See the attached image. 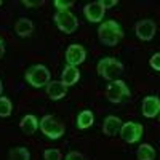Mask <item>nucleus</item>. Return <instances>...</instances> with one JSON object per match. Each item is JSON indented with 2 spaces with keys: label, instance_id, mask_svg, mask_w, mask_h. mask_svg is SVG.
<instances>
[{
  "label": "nucleus",
  "instance_id": "nucleus-2",
  "mask_svg": "<svg viewBox=\"0 0 160 160\" xmlns=\"http://www.w3.org/2000/svg\"><path fill=\"white\" fill-rule=\"evenodd\" d=\"M24 78H26V82H28L31 87H34V88H43V87H47L51 82V74H50L47 66H43V64H34V66H31V68L26 71Z\"/></svg>",
  "mask_w": 160,
  "mask_h": 160
},
{
  "label": "nucleus",
  "instance_id": "nucleus-12",
  "mask_svg": "<svg viewBox=\"0 0 160 160\" xmlns=\"http://www.w3.org/2000/svg\"><path fill=\"white\" fill-rule=\"evenodd\" d=\"M45 91L50 99L53 101H59L66 96V93H68V87H66L62 82H58V80H51V82L45 87Z\"/></svg>",
  "mask_w": 160,
  "mask_h": 160
},
{
  "label": "nucleus",
  "instance_id": "nucleus-19",
  "mask_svg": "<svg viewBox=\"0 0 160 160\" xmlns=\"http://www.w3.org/2000/svg\"><path fill=\"white\" fill-rule=\"evenodd\" d=\"M8 160H31V154L26 148H13L8 152Z\"/></svg>",
  "mask_w": 160,
  "mask_h": 160
},
{
  "label": "nucleus",
  "instance_id": "nucleus-23",
  "mask_svg": "<svg viewBox=\"0 0 160 160\" xmlns=\"http://www.w3.org/2000/svg\"><path fill=\"white\" fill-rule=\"evenodd\" d=\"M149 64H151V68H152L154 71L160 72V53H154V55L151 56Z\"/></svg>",
  "mask_w": 160,
  "mask_h": 160
},
{
  "label": "nucleus",
  "instance_id": "nucleus-27",
  "mask_svg": "<svg viewBox=\"0 0 160 160\" xmlns=\"http://www.w3.org/2000/svg\"><path fill=\"white\" fill-rule=\"evenodd\" d=\"M3 55H5V42H3V38L0 37V59L3 58Z\"/></svg>",
  "mask_w": 160,
  "mask_h": 160
},
{
  "label": "nucleus",
  "instance_id": "nucleus-29",
  "mask_svg": "<svg viewBox=\"0 0 160 160\" xmlns=\"http://www.w3.org/2000/svg\"><path fill=\"white\" fill-rule=\"evenodd\" d=\"M157 117H158V122H160V112H158V115H157Z\"/></svg>",
  "mask_w": 160,
  "mask_h": 160
},
{
  "label": "nucleus",
  "instance_id": "nucleus-7",
  "mask_svg": "<svg viewBox=\"0 0 160 160\" xmlns=\"http://www.w3.org/2000/svg\"><path fill=\"white\" fill-rule=\"evenodd\" d=\"M142 131H144V127L141 123H136V122H127L122 125L120 128V138H122L125 142L128 144H135L138 142L141 138H142Z\"/></svg>",
  "mask_w": 160,
  "mask_h": 160
},
{
  "label": "nucleus",
  "instance_id": "nucleus-25",
  "mask_svg": "<svg viewBox=\"0 0 160 160\" xmlns=\"http://www.w3.org/2000/svg\"><path fill=\"white\" fill-rule=\"evenodd\" d=\"M22 5H26L28 8H35V7H42L43 0H38V2H29V0H22Z\"/></svg>",
  "mask_w": 160,
  "mask_h": 160
},
{
  "label": "nucleus",
  "instance_id": "nucleus-8",
  "mask_svg": "<svg viewBox=\"0 0 160 160\" xmlns=\"http://www.w3.org/2000/svg\"><path fill=\"white\" fill-rule=\"evenodd\" d=\"M135 32H136L139 40H142V42H149V40L154 38V35L157 32V26H155V22L152 19H141L135 26Z\"/></svg>",
  "mask_w": 160,
  "mask_h": 160
},
{
  "label": "nucleus",
  "instance_id": "nucleus-16",
  "mask_svg": "<svg viewBox=\"0 0 160 160\" xmlns=\"http://www.w3.org/2000/svg\"><path fill=\"white\" fill-rule=\"evenodd\" d=\"M15 32L19 35V37H29L32 32H34V22L28 18H21L16 21L15 24Z\"/></svg>",
  "mask_w": 160,
  "mask_h": 160
},
{
  "label": "nucleus",
  "instance_id": "nucleus-15",
  "mask_svg": "<svg viewBox=\"0 0 160 160\" xmlns=\"http://www.w3.org/2000/svg\"><path fill=\"white\" fill-rule=\"evenodd\" d=\"M38 122L40 120L34 115V114H28L21 118L19 122V127H21V131L24 135H34V133L38 130Z\"/></svg>",
  "mask_w": 160,
  "mask_h": 160
},
{
  "label": "nucleus",
  "instance_id": "nucleus-1",
  "mask_svg": "<svg viewBox=\"0 0 160 160\" xmlns=\"http://www.w3.org/2000/svg\"><path fill=\"white\" fill-rule=\"evenodd\" d=\"M98 37H99V42L106 47H115L120 40L125 37L123 29L117 21L108 19L101 22L99 29H98Z\"/></svg>",
  "mask_w": 160,
  "mask_h": 160
},
{
  "label": "nucleus",
  "instance_id": "nucleus-13",
  "mask_svg": "<svg viewBox=\"0 0 160 160\" xmlns=\"http://www.w3.org/2000/svg\"><path fill=\"white\" fill-rule=\"evenodd\" d=\"M123 122L115 115H108L102 122V133L106 136H115L120 133V128H122Z\"/></svg>",
  "mask_w": 160,
  "mask_h": 160
},
{
  "label": "nucleus",
  "instance_id": "nucleus-4",
  "mask_svg": "<svg viewBox=\"0 0 160 160\" xmlns=\"http://www.w3.org/2000/svg\"><path fill=\"white\" fill-rule=\"evenodd\" d=\"M38 128L48 139H59L64 135V125L55 115H43L42 120L38 122Z\"/></svg>",
  "mask_w": 160,
  "mask_h": 160
},
{
  "label": "nucleus",
  "instance_id": "nucleus-3",
  "mask_svg": "<svg viewBox=\"0 0 160 160\" xmlns=\"http://www.w3.org/2000/svg\"><path fill=\"white\" fill-rule=\"evenodd\" d=\"M96 71L104 80L114 82V80H118V75L123 72V64L115 58H102L98 62Z\"/></svg>",
  "mask_w": 160,
  "mask_h": 160
},
{
  "label": "nucleus",
  "instance_id": "nucleus-17",
  "mask_svg": "<svg viewBox=\"0 0 160 160\" xmlns=\"http://www.w3.org/2000/svg\"><path fill=\"white\" fill-rule=\"evenodd\" d=\"M93 123H95V115H93L91 111L85 109V111H82L77 115V128L78 130H87Z\"/></svg>",
  "mask_w": 160,
  "mask_h": 160
},
{
  "label": "nucleus",
  "instance_id": "nucleus-26",
  "mask_svg": "<svg viewBox=\"0 0 160 160\" xmlns=\"http://www.w3.org/2000/svg\"><path fill=\"white\" fill-rule=\"evenodd\" d=\"M101 3L106 10H108V8H112V7L117 5V0H101Z\"/></svg>",
  "mask_w": 160,
  "mask_h": 160
},
{
  "label": "nucleus",
  "instance_id": "nucleus-22",
  "mask_svg": "<svg viewBox=\"0 0 160 160\" xmlns=\"http://www.w3.org/2000/svg\"><path fill=\"white\" fill-rule=\"evenodd\" d=\"M45 160H61V152L58 149H47L43 152Z\"/></svg>",
  "mask_w": 160,
  "mask_h": 160
},
{
  "label": "nucleus",
  "instance_id": "nucleus-6",
  "mask_svg": "<svg viewBox=\"0 0 160 160\" xmlns=\"http://www.w3.org/2000/svg\"><path fill=\"white\" fill-rule=\"evenodd\" d=\"M130 95H131L130 88L127 87V83L123 82V80H114V82H111L108 85V88H106V98L114 104L122 102Z\"/></svg>",
  "mask_w": 160,
  "mask_h": 160
},
{
  "label": "nucleus",
  "instance_id": "nucleus-11",
  "mask_svg": "<svg viewBox=\"0 0 160 160\" xmlns=\"http://www.w3.org/2000/svg\"><path fill=\"white\" fill-rule=\"evenodd\" d=\"M160 112V99L158 96H146L142 99V115L148 117V118H154L157 117Z\"/></svg>",
  "mask_w": 160,
  "mask_h": 160
},
{
  "label": "nucleus",
  "instance_id": "nucleus-28",
  "mask_svg": "<svg viewBox=\"0 0 160 160\" xmlns=\"http://www.w3.org/2000/svg\"><path fill=\"white\" fill-rule=\"evenodd\" d=\"M2 91H3V83H2V80H0V96H2Z\"/></svg>",
  "mask_w": 160,
  "mask_h": 160
},
{
  "label": "nucleus",
  "instance_id": "nucleus-20",
  "mask_svg": "<svg viewBox=\"0 0 160 160\" xmlns=\"http://www.w3.org/2000/svg\"><path fill=\"white\" fill-rule=\"evenodd\" d=\"M13 112V104L7 96H0V117H10Z\"/></svg>",
  "mask_w": 160,
  "mask_h": 160
},
{
  "label": "nucleus",
  "instance_id": "nucleus-5",
  "mask_svg": "<svg viewBox=\"0 0 160 160\" xmlns=\"http://www.w3.org/2000/svg\"><path fill=\"white\" fill-rule=\"evenodd\" d=\"M53 19H55V24H56V28L64 32V34H72L77 31L78 28V19L77 16L74 15V13L71 11H56V15L53 16Z\"/></svg>",
  "mask_w": 160,
  "mask_h": 160
},
{
  "label": "nucleus",
  "instance_id": "nucleus-24",
  "mask_svg": "<svg viewBox=\"0 0 160 160\" xmlns=\"http://www.w3.org/2000/svg\"><path fill=\"white\" fill-rule=\"evenodd\" d=\"M64 160H85V157H83V154L72 151V152H69L68 155H66V158H64Z\"/></svg>",
  "mask_w": 160,
  "mask_h": 160
},
{
  "label": "nucleus",
  "instance_id": "nucleus-10",
  "mask_svg": "<svg viewBox=\"0 0 160 160\" xmlns=\"http://www.w3.org/2000/svg\"><path fill=\"white\" fill-rule=\"evenodd\" d=\"M104 11H106V8L102 7L101 0L87 3L83 7V15H85V18H87L88 22H99L104 18Z\"/></svg>",
  "mask_w": 160,
  "mask_h": 160
},
{
  "label": "nucleus",
  "instance_id": "nucleus-18",
  "mask_svg": "<svg viewBox=\"0 0 160 160\" xmlns=\"http://www.w3.org/2000/svg\"><path fill=\"white\" fill-rule=\"evenodd\" d=\"M136 157H138V160H154L155 158V149L152 148L151 144L144 142V144H141L138 148Z\"/></svg>",
  "mask_w": 160,
  "mask_h": 160
},
{
  "label": "nucleus",
  "instance_id": "nucleus-9",
  "mask_svg": "<svg viewBox=\"0 0 160 160\" xmlns=\"http://www.w3.org/2000/svg\"><path fill=\"white\" fill-rule=\"evenodd\" d=\"M87 59V50L78 45V43H72L68 47V50H66V64L69 66H77L82 64L83 61Z\"/></svg>",
  "mask_w": 160,
  "mask_h": 160
},
{
  "label": "nucleus",
  "instance_id": "nucleus-30",
  "mask_svg": "<svg viewBox=\"0 0 160 160\" xmlns=\"http://www.w3.org/2000/svg\"><path fill=\"white\" fill-rule=\"evenodd\" d=\"M0 5H2V2H0Z\"/></svg>",
  "mask_w": 160,
  "mask_h": 160
},
{
  "label": "nucleus",
  "instance_id": "nucleus-14",
  "mask_svg": "<svg viewBox=\"0 0 160 160\" xmlns=\"http://www.w3.org/2000/svg\"><path fill=\"white\" fill-rule=\"evenodd\" d=\"M80 80V71L75 68V66H69L66 64V68L62 69V75H61V82L66 85V87H72L75 85Z\"/></svg>",
  "mask_w": 160,
  "mask_h": 160
},
{
  "label": "nucleus",
  "instance_id": "nucleus-21",
  "mask_svg": "<svg viewBox=\"0 0 160 160\" xmlns=\"http://www.w3.org/2000/svg\"><path fill=\"white\" fill-rule=\"evenodd\" d=\"M53 5L58 8V11H69V8L74 7V0H55Z\"/></svg>",
  "mask_w": 160,
  "mask_h": 160
}]
</instances>
